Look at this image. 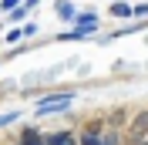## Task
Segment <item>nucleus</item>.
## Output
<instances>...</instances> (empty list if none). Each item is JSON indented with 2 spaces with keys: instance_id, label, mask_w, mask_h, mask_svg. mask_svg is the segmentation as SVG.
<instances>
[{
  "instance_id": "obj_1",
  "label": "nucleus",
  "mask_w": 148,
  "mask_h": 145,
  "mask_svg": "<svg viewBox=\"0 0 148 145\" xmlns=\"http://www.w3.org/2000/svg\"><path fill=\"white\" fill-rule=\"evenodd\" d=\"M71 95H51V98H44V101H37V115H51V111H64V108H71Z\"/></svg>"
},
{
  "instance_id": "obj_2",
  "label": "nucleus",
  "mask_w": 148,
  "mask_h": 145,
  "mask_svg": "<svg viewBox=\"0 0 148 145\" xmlns=\"http://www.w3.org/2000/svg\"><path fill=\"white\" fill-rule=\"evenodd\" d=\"M44 145H77V135L74 132H51V135H44Z\"/></svg>"
},
{
  "instance_id": "obj_3",
  "label": "nucleus",
  "mask_w": 148,
  "mask_h": 145,
  "mask_svg": "<svg viewBox=\"0 0 148 145\" xmlns=\"http://www.w3.org/2000/svg\"><path fill=\"white\" fill-rule=\"evenodd\" d=\"M17 145H44V135L30 125V128H24V132H20V142H17Z\"/></svg>"
},
{
  "instance_id": "obj_4",
  "label": "nucleus",
  "mask_w": 148,
  "mask_h": 145,
  "mask_svg": "<svg viewBox=\"0 0 148 145\" xmlns=\"http://www.w3.org/2000/svg\"><path fill=\"white\" fill-rule=\"evenodd\" d=\"M57 17L61 20H77V10H74L71 0H57Z\"/></svg>"
},
{
  "instance_id": "obj_5",
  "label": "nucleus",
  "mask_w": 148,
  "mask_h": 145,
  "mask_svg": "<svg viewBox=\"0 0 148 145\" xmlns=\"http://www.w3.org/2000/svg\"><path fill=\"white\" fill-rule=\"evenodd\" d=\"M111 14H114V17H135V7L125 3V0H114V3H111Z\"/></svg>"
},
{
  "instance_id": "obj_6",
  "label": "nucleus",
  "mask_w": 148,
  "mask_h": 145,
  "mask_svg": "<svg viewBox=\"0 0 148 145\" xmlns=\"http://www.w3.org/2000/svg\"><path fill=\"white\" fill-rule=\"evenodd\" d=\"M77 145H101V132H94V128H91V132H84V135L77 138Z\"/></svg>"
},
{
  "instance_id": "obj_7",
  "label": "nucleus",
  "mask_w": 148,
  "mask_h": 145,
  "mask_svg": "<svg viewBox=\"0 0 148 145\" xmlns=\"http://www.w3.org/2000/svg\"><path fill=\"white\" fill-rule=\"evenodd\" d=\"M20 37H24V27H14V30H7V44H17Z\"/></svg>"
},
{
  "instance_id": "obj_8",
  "label": "nucleus",
  "mask_w": 148,
  "mask_h": 145,
  "mask_svg": "<svg viewBox=\"0 0 148 145\" xmlns=\"http://www.w3.org/2000/svg\"><path fill=\"white\" fill-rule=\"evenodd\" d=\"M24 0H0V10H17Z\"/></svg>"
},
{
  "instance_id": "obj_9",
  "label": "nucleus",
  "mask_w": 148,
  "mask_h": 145,
  "mask_svg": "<svg viewBox=\"0 0 148 145\" xmlns=\"http://www.w3.org/2000/svg\"><path fill=\"white\" fill-rule=\"evenodd\" d=\"M27 14H30V10H27V7H24V3H20V7H17V10H10V20H20V17H27Z\"/></svg>"
},
{
  "instance_id": "obj_10",
  "label": "nucleus",
  "mask_w": 148,
  "mask_h": 145,
  "mask_svg": "<svg viewBox=\"0 0 148 145\" xmlns=\"http://www.w3.org/2000/svg\"><path fill=\"white\" fill-rule=\"evenodd\" d=\"M14 118H20L17 111H7V115H0V128H3V125H10V122H14Z\"/></svg>"
},
{
  "instance_id": "obj_11",
  "label": "nucleus",
  "mask_w": 148,
  "mask_h": 145,
  "mask_svg": "<svg viewBox=\"0 0 148 145\" xmlns=\"http://www.w3.org/2000/svg\"><path fill=\"white\" fill-rule=\"evenodd\" d=\"M101 145H118V135H114V132H108V135H101Z\"/></svg>"
},
{
  "instance_id": "obj_12",
  "label": "nucleus",
  "mask_w": 148,
  "mask_h": 145,
  "mask_svg": "<svg viewBox=\"0 0 148 145\" xmlns=\"http://www.w3.org/2000/svg\"><path fill=\"white\" fill-rule=\"evenodd\" d=\"M135 17H148V3H138L135 7Z\"/></svg>"
},
{
  "instance_id": "obj_13",
  "label": "nucleus",
  "mask_w": 148,
  "mask_h": 145,
  "mask_svg": "<svg viewBox=\"0 0 148 145\" xmlns=\"http://www.w3.org/2000/svg\"><path fill=\"white\" fill-rule=\"evenodd\" d=\"M24 7H27V10H34V7H37V0H24Z\"/></svg>"
},
{
  "instance_id": "obj_14",
  "label": "nucleus",
  "mask_w": 148,
  "mask_h": 145,
  "mask_svg": "<svg viewBox=\"0 0 148 145\" xmlns=\"http://www.w3.org/2000/svg\"><path fill=\"white\" fill-rule=\"evenodd\" d=\"M138 145H148V142H145V138H141V142H138Z\"/></svg>"
},
{
  "instance_id": "obj_15",
  "label": "nucleus",
  "mask_w": 148,
  "mask_h": 145,
  "mask_svg": "<svg viewBox=\"0 0 148 145\" xmlns=\"http://www.w3.org/2000/svg\"><path fill=\"white\" fill-rule=\"evenodd\" d=\"M145 142H148V138H145Z\"/></svg>"
}]
</instances>
